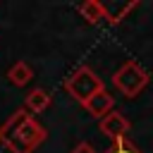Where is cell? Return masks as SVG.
<instances>
[{
    "mask_svg": "<svg viewBox=\"0 0 153 153\" xmlns=\"http://www.w3.org/2000/svg\"><path fill=\"white\" fill-rule=\"evenodd\" d=\"M48 131L43 124L33 120L24 108H17L2 124H0V143L10 153H33L43 141Z\"/></svg>",
    "mask_w": 153,
    "mask_h": 153,
    "instance_id": "6da1fadb",
    "label": "cell"
},
{
    "mask_svg": "<svg viewBox=\"0 0 153 153\" xmlns=\"http://www.w3.org/2000/svg\"><path fill=\"white\" fill-rule=\"evenodd\" d=\"M151 76L148 72L136 62V60H127L115 74H112V86L124 96V98H136L146 86H148Z\"/></svg>",
    "mask_w": 153,
    "mask_h": 153,
    "instance_id": "7a4b0ae2",
    "label": "cell"
},
{
    "mask_svg": "<svg viewBox=\"0 0 153 153\" xmlns=\"http://www.w3.org/2000/svg\"><path fill=\"white\" fill-rule=\"evenodd\" d=\"M65 91L79 103V105H84L96 91H100L103 88V79L88 67V65H79L67 79H65Z\"/></svg>",
    "mask_w": 153,
    "mask_h": 153,
    "instance_id": "3957f363",
    "label": "cell"
},
{
    "mask_svg": "<svg viewBox=\"0 0 153 153\" xmlns=\"http://www.w3.org/2000/svg\"><path fill=\"white\" fill-rule=\"evenodd\" d=\"M98 129L108 136V139H122V136H127V131L131 129V122L124 117V112H120V110H112V112H108L103 120H98Z\"/></svg>",
    "mask_w": 153,
    "mask_h": 153,
    "instance_id": "277c9868",
    "label": "cell"
},
{
    "mask_svg": "<svg viewBox=\"0 0 153 153\" xmlns=\"http://www.w3.org/2000/svg\"><path fill=\"white\" fill-rule=\"evenodd\" d=\"M93 120H103L108 112H112L115 110V98L110 96V91H105V86L100 88V91H96L84 105H81Z\"/></svg>",
    "mask_w": 153,
    "mask_h": 153,
    "instance_id": "5b68a950",
    "label": "cell"
},
{
    "mask_svg": "<svg viewBox=\"0 0 153 153\" xmlns=\"http://www.w3.org/2000/svg\"><path fill=\"white\" fill-rule=\"evenodd\" d=\"M136 7H139L136 0H131V2H103V14H105V22L108 24H120Z\"/></svg>",
    "mask_w": 153,
    "mask_h": 153,
    "instance_id": "8992f818",
    "label": "cell"
},
{
    "mask_svg": "<svg viewBox=\"0 0 153 153\" xmlns=\"http://www.w3.org/2000/svg\"><path fill=\"white\" fill-rule=\"evenodd\" d=\"M53 103V96L45 88H31L24 98V110L26 112H45Z\"/></svg>",
    "mask_w": 153,
    "mask_h": 153,
    "instance_id": "52a82bcc",
    "label": "cell"
},
{
    "mask_svg": "<svg viewBox=\"0 0 153 153\" xmlns=\"http://www.w3.org/2000/svg\"><path fill=\"white\" fill-rule=\"evenodd\" d=\"M7 79H10V84H12V86L24 88V86H29V81L33 79V69H31L24 60H17V62L7 69Z\"/></svg>",
    "mask_w": 153,
    "mask_h": 153,
    "instance_id": "ba28073f",
    "label": "cell"
},
{
    "mask_svg": "<svg viewBox=\"0 0 153 153\" xmlns=\"http://www.w3.org/2000/svg\"><path fill=\"white\" fill-rule=\"evenodd\" d=\"M76 12L81 14V19H84L86 24H98V22L105 19V14H103V2H100V0H86V2H81V5L76 7Z\"/></svg>",
    "mask_w": 153,
    "mask_h": 153,
    "instance_id": "9c48e42d",
    "label": "cell"
},
{
    "mask_svg": "<svg viewBox=\"0 0 153 153\" xmlns=\"http://www.w3.org/2000/svg\"><path fill=\"white\" fill-rule=\"evenodd\" d=\"M105 153H141V151H139V146H136L131 139L122 136V139H115Z\"/></svg>",
    "mask_w": 153,
    "mask_h": 153,
    "instance_id": "30bf717a",
    "label": "cell"
},
{
    "mask_svg": "<svg viewBox=\"0 0 153 153\" xmlns=\"http://www.w3.org/2000/svg\"><path fill=\"white\" fill-rule=\"evenodd\" d=\"M69 153H98V151H96L91 143H86V141H79V143H76V146L69 151Z\"/></svg>",
    "mask_w": 153,
    "mask_h": 153,
    "instance_id": "8fae6325",
    "label": "cell"
}]
</instances>
